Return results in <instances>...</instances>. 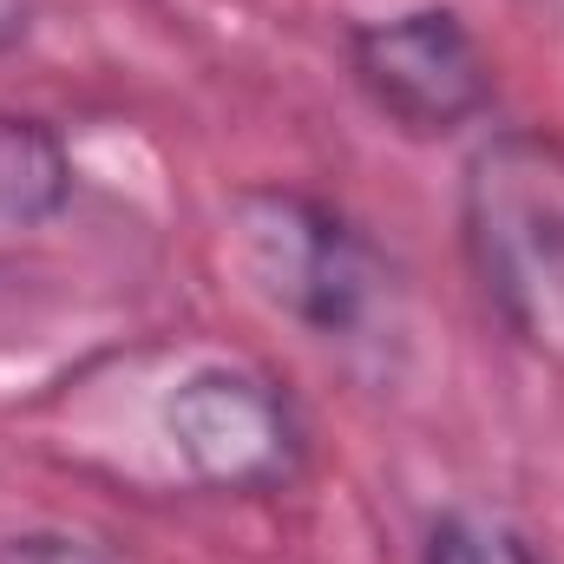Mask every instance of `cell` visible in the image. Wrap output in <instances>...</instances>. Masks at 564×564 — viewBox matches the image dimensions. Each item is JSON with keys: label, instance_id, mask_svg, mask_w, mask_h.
Here are the masks:
<instances>
[{"label": "cell", "instance_id": "cell-6", "mask_svg": "<svg viewBox=\"0 0 564 564\" xmlns=\"http://www.w3.org/2000/svg\"><path fill=\"white\" fill-rule=\"evenodd\" d=\"M421 564H545V558L492 512H440L426 525Z\"/></svg>", "mask_w": 564, "mask_h": 564}, {"label": "cell", "instance_id": "cell-2", "mask_svg": "<svg viewBox=\"0 0 564 564\" xmlns=\"http://www.w3.org/2000/svg\"><path fill=\"white\" fill-rule=\"evenodd\" d=\"M230 237L257 295L322 341H355L388 308L381 250L302 191H243L230 204Z\"/></svg>", "mask_w": 564, "mask_h": 564}, {"label": "cell", "instance_id": "cell-8", "mask_svg": "<svg viewBox=\"0 0 564 564\" xmlns=\"http://www.w3.org/2000/svg\"><path fill=\"white\" fill-rule=\"evenodd\" d=\"M26 33V0H0V53Z\"/></svg>", "mask_w": 564, "mask_h": 564}, {"label": "cell", "instance_id": "cell-3", "mask_svg": "<svg viewBox=\"0 0 564 564\" xmlns=\"http://www.w3.org/2000/svg\"><path fill=\"white\" fill-rule=\"evenodd\" d=\"M348 66L368 106L408 139H446L492 106V66L453 7H408L355 26Z\"/></svg>", "mask_w": 564, "mask_h": 564}, {"label": "cell", "instance_id": "cell-5", "mask_svg": "<svg viewBox=\"0 0 564 564\" xmlns=\"http://www.w3.org/2000/svg\"><path fill=\"white\" fill-rule=\"evenodd\" d=\"M73 191L66 144L40 119H0V230L46 224Z\"/></svg>", "mask_w": 564, "mask_h": 564}, {"label": "cell", "instance_id": "cell-1", "mask_svg": "<svg viewBox=\"0 0 564 564\" xmlns=\"http://www.w3.org/2000/svg\"><path fill=\"white\" fill-rule=\"evenodd\" d=\"M466 257L486 302L532 348L564 355V144L499 132L466 164Z\"/></svg>", "mask_w": 564, "mask_h": 564}, {"label": "cell", "instance_id": "cell-4", "mask_svg": "<svg viewBox=\"0 0 564 564\" xmlns=\"http://www.w3.org/2000/svg\"><path fill=\"white\" fill-rule=\"evenodd\" d=\"M164 433L191 479L217 492H276L302 473V414L270 375L257 368H191L171 401H164Z\"/></svg>", "mask_w": 564, "mask_h": 564}, {"label": "cell", "instance_id": "cell-7", "mask_svg": "<svg viewBox=\"0 0 564 564\" xmlns=\"http://www.w3.org/2000/svg\"><path fill=\"white\" fill-rule=\"evenodd\" d=\"M0 564H112L79 532H13L0 539Z\"/></svg>", "mask_w": 564, "mask_h": 564}]
</instances>
